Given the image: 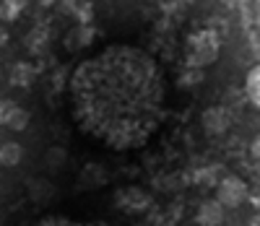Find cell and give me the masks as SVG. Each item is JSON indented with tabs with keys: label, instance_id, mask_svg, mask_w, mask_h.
Masks as SVG:
<instances>
[{
	"label": "cell",
	"instance_id": "obj_3",
	"mask_svg": "<svg viewBox=\"0 0 260 226\" xmlns=\"http://www.w3.org/2000/svg\"><path fill=\"white\" fill-rule=\"evenodd\" d=\"M216 200L221 203L224 208H237L242 206V203L247 200V185L242 182L240 177H221L219 182H216Z\"/></svg>",
	"mask_w": 260,
	"mask_h": 226
},
{
	"label": "cell",
	"instance_id": "obj_6",
	"mask_svg": "<svg viewBox=\"0 0 260 226\" xmlns=\"http://www.w3.org/2000/svg\"><path fill=\"white\" fill-rule=\"evenodd\" d=\"M203 127L208 135H221L229 127V112L224 107H208L203 112Z\"/></svg>",
	"mask_w": 260,
	"mask_h": 226
},
{
	"label": "cell",
	"instance_id": "obj_5",
	"mask_svg": "<svg viewBox=\"0 0 260 226\" xmlns=\"http://www.w3.org/2000/svg\"><path fill=\"white\" fill-rule=\"evenodd\" d=\"M148 203H151V198H148L141 187H122V190L117 192V206H120L122 211H130V213L146 211Z\"/></svg>",
	"mask_w": 260,
	"mask_h": 226
},
{
	"label": "cell",
	"instance_id": "obj_12",
	"mask_svg": "<svg viewBox=\"0 0 260 226\" xmlns=\"http://www.w3.org/2000/svg\"><path fill=\"white\" fill-rule=\"evenodd\" d=\"M37 226H86V223H78V221H71V218H45Z\"/></svg>",
	"mask_w": 260,
	"mask_h": 226
},
{
	"label": "cell",
	"instance_id": "obj_7",
	"mask_svg": "<svg viewBox=\"0 0 260 226\" xmlns=\"http://www.w3.org/2000/svg\"><path fill=\"white\" fill-rule=\"evenodd\" d=\"M224 206L219 200H206L201 203L198 213H195V221H198L201 226H221L224 223Z\"/></svg>",
	"mask_w": 260,
	"mask_h": 226
},
{
	"label": "cell",
	"instance_id": "obj_8",
	"mask_svg": "<svg viewBox=\"0 0 260 226\" xmlns=\"http://www.w3.org/2000/svg\"><path fill=\"white\" fill-rule=\"evenodd\" d=\"M21 159H24V148H21V143L8 141V143L0 146V164H3V167H8V169L11 167H18Z\"/></svg>",
	"mask_w": 260,
	"mask_h": 226
},
{
	"label": "cell",
	"instance_id": "obj_11",
	"mask_svg": "<svg viewBox=\"0 0 260 226\" xmlns=\"http://www.w3.org/2000/svg\"><path fill=\"white\" fill-rule=\"evenodd\" d=\"M29 195L42 203V200H47V198L55 195V185H50L47 179H31L29 182Z\"/></svg>",
	"mask_w": 260,
	"mask_h": 226
},
{
	"label": "cell",
	"instance_id": "obj_14",
	"mask_svg": "<svg viewBox=\"0 0 260 226\" xmlns=\"http://www.w3.org/2000/svg\"><path fill=\"white\" fill-rule=\"evenodd\" d=\"M250 226H260V213H255V216H252V221H250Z\"/></svg>",
	"mask_w": 260,
	"mask_h": 226
},
{
	"label": "cell",
	"instance_id": "obj_1",
	"mask_svg": "<svg viewBox=\"0 0 260 226\" xmlns=\"http://www.w3.org/2000/svg\"><path fill=\"white\" fill-rule=\"evenodd\" d=\"M78 127L115 151L143 146L161 122L164 78L154 57L115 44L83 60L71 76Z\"/></svg>",
	"mask_w": 260,
	"mask_h": 226
},
{
	"label": "cell",
	"instance_id": "obj_13",
	"mask_svg": "<svg viewBox=\"0 0 260 226\" xmlns=\"http://www.w3.org/2000/svg\"><path fill=\"white\" fill-rule=\"evenodd\" d=\"M252 156H255V159H260V135L252 141Z\"/></svg>",
	"mask_w": 260,
	"mask_h": 226
},
{
	"label": "cell",
	"instance_id": "obj_16",
	"mask_svg": "<svg viewBox=\"0 0 260 226\" xmlns=\"http://www.w3.org/2000/svg\"><path fill=\"white\" fill-rule=\"evenodd\" d=\"M180 3H185V6H190V3H195V0H180Z\"/></svg>",
	"mask_w": 260,
	"mask_h": 226
},
{
	"label": "cell",
	"instance_id": "obj_9",
	"mask_svg": "<svg viewBox=\"0 0 260 226\" xmlns=\"http://www.w3.org/2000/svg\"><path fill=\"white\" fill-rule=\"evenodd\" d=\"M104 179H107V174H104L102 164H86L81 172V187H99V185H104Z\"/></svg>",
	"mask_w": 260,
	"mask_h": 226
},
{
	"label": "cell",
	"instance_id": "obj_10",
	"mask_svg": "<svg viewBox=\"0 0 260 226\" xmlns=\"http://www.w3.org/2000/svg\"><path fill=\"white\" fill-rule=\"evenodd\" d=\"M245 91H247V99H250L255 107H260V65H255L252 71L247 73Z\"/></svg>",
	"mask_w": 260,
	"mask_h": 226
},
{
	"label": "cell",
	"instance_id": "obj_15",
	"mask_svg": "<svg viewBox=\"0 0 260 226\" xmlns=\"http://www.w3.org/2000/svg\"><path fill=\"white\" fill-rule=\"evenodd\" d=\"M255 24H257V29H260V8H257V16H255Z\"/></svg>",
	"mask_w": 260,
	"mask_h": 226
},
{
	"label": "cell",
	"instance_id": "obj_2",
	"mask_svg": "<svg viewBox=\"0 0 260 226\" xmlns=\"http://www.w3.org/2000/svg\"><path fill=\"white\" fill-rule=\"evenodd\" d=\"M219 57V37L213 31H198L190 37V47H187V65L190 68H206Z\"/></svg>",
	"mask_w": 260,
	"mask_h": 226
},
{
	"label": "cell",
	"instance_id": "obj_4",
	"mask_svg": "<svg viewBox=\"0 0 260 226\" xmlns=\"http://www.w3.org/2000/svg\"><path fill=\"white\" fill-rule=\"evenodd\" d=\"M0 125H6L11 130H24L29 125V112L24 107H18L16 102H3L0 104Z\"/></svg>",
	"mask_w": 260,
	"mask_h": 226
}]
</instances>
